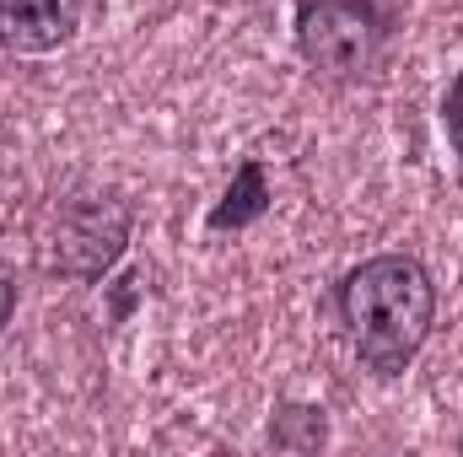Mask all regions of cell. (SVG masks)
<instances>
[{
	"instance_id": "6da1fadb",
	"label": "cell",
	"mask_w": 463,
	"mask_h": 457,
	"mask_svg": "<svg viewBox=\"0 0 463 457\" xmlns=\"http://www.w3.org/2000/svg\"><path fill=\"white\" fill-rule=\"evenodd\" d=\"M340 307H345V323L355 334L361 360L377 366V371H404L431 334L437 285L415 258L383 253V258H366L345 280Z\"/></svg>"
},
{
	"instance_id": "7a4b0ae2",
	"label": "cell",
	"mask_w": 463,
	"mask_h": 457,
	"mask_svg": "<svg viewBox=\"0 0 463 457\" xmlns=\"http://www.w3.org/2000/svg\"><path fill=\"white\" fill-rule=\"evenodd\" d=\"M383 16L366 0H302L297 43L329 76H366L383 54Z\"/></svg>"
},
{
	"instance_id": "3957f363",
	"label": "cell",
	"mask_w": 463,
	"mask_h": 457,
	"mask_svg": "<svg viewBox=\"0 0 463 457\" xmlns=\"http://www.w3.org/2000/svg\"><path fill=\"white\" fill-rule=\"evenodd\" d=\"M81 22V0H0V49H60Z\"/></svg>"
},
{
	"instance_id": "277c9868",
	"label": "cell",
	"mask_w": 463,
	"mask_h": 457,
	"mask_svg": "<svg viewBox=\"0 0 463 457\" xmlns=\"http://www.w3.org/2000/svg\"><path fill=\"white\" fill-rule=\"evenodd\" d=\"M118 242H124V210L118 205H76L60 221V269L76 258V247H87L81 275H103L118 258Z\"/></svg>"
},
{
	"instance_id": "5b68a950",
	"label": "cell",
	"mask_w": 463,
	"mask_h": 457,
	"mask_svg": "<svg viewBox=\"0 0 463 457\" xmlns=\"http://www.w3.org/2000/svg\"><path fill=\"white\" fill-rule=\"evenodd\" d=\"M264 205H269V189H264V167L259 162H248L242 173H237V183L227 189V200L216 205V227L227 231V227H248V221H259L264 216Z\"/></svg>"
},
{
	"instance_id": "8992f818",
	"label": "cell",
	"mask_w": 463,
	"mask_h": 457,
	"mask_svg": "<svg viewBox=\"0 0 463 457\" xmlns=\"http://www.w3.org/2000/svg\"><path fill=\"white\" fill-rule=\"evenodd\" d=\"M269 436H275V447H318L324 442V409H280Z\"/></svg>"
},
{
	"instance_id": "52a82bcc",
	"label": "cell",
	"mask_w": 463,
	"mask_h": 457,
	"mask_svg": "<svg viewBox=\"0 0 463 457\" xmlns=\"http://www.w3.org/2000/svg\"><path fill=\"white\" fill-rule=\"evenodd\" d=\"M442 114H448V140L458 145V156H463V76L453 81V92H448V108H442Z\"/></svg>"
},
{
	"instance_id": "ba28073f",
	"label": "cell",
	"mask_w": 463,
	"mask_h": 457,
	"mask_svg": "<svg viewBox=\"0 0 463 457\" xmlns=\"http://www.w3.org/2000/svg\"><path fill=\"white\" fill-rule=\"evenodd\" d=\"M11 307H16V285H11V269H5V258H0V329L11 323Z\"/></svg>"
}]
</instances>
